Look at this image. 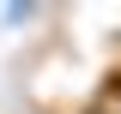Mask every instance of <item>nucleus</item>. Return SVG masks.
<instances>
[{
	"label": "nucleus",
	"mask_w": 121,
	"mask_h": 114,
	"mask_svg": "<svg viewBox=\"0 0 121 114\" xmlns=\"http://www.w3.org/2000/svg\"><path fill=\"white\" fill-rule=\"evenodd\" d=\"M85 114H103V108H85Z\"/></svg>",
	"instance_id": "1"
},
{
	"label": "nucleus",
	"mask_w": 121,
	"mask_h": 114,
	"mask_svg": "<svg viewBox=\"0 0 121 114\" xmlns=\"http://www.w3.org/2000/svg\"><path fill=\"white\" fill-rule=\"evenodd\" d=\"M115 84H121V78H115Z\"/></svg>",
	"instance_id": "2"
}]
</instances>
